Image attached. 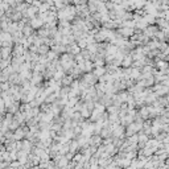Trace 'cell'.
Instances as JSON below:
<instances>
[{
  "label": "cell",
  "mask_w": 169,
  "mask_h": 169,
  "mask_svg": "<svg viewBox=\"0 0 169 169\" xmlns=\"http://www.w3.org/2000/svg\"><path fill=\"white\" fill-rule=\"evenodd\" d=\"M119 33H120L122 36H125V37H128V36L132 35V29H131V28H123V29H120V31H119Z\"/></svg>",
  "instance_id": "2"
},
{
  "label": "cell",
  "mask_w": 169,
  "mask_h": 169,
  "mask_svg": "<svg viewBox=\"0 0 169 169\" xmlns=\"http://www.w3.org/2000/svg\"><path fill=\"white\" fill-rule=\"evenodd\" d=\"M168 66H169L168 61H165V60H157V69H160L161 72H165V70L168 69Z\"/></svg>",
  "instance_id": "1"
}]
</instances>
